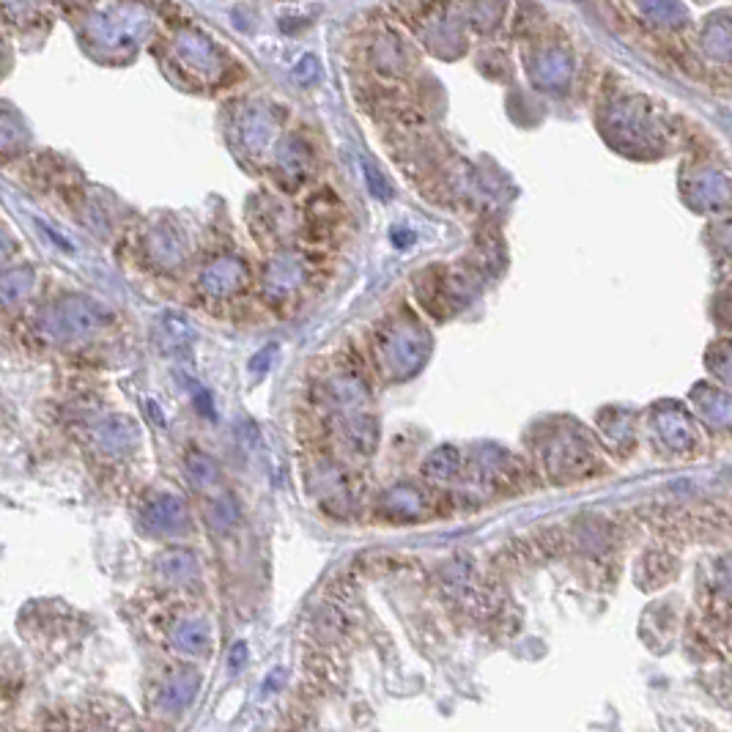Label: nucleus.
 Instances as JSON below:
<instances>
[{
	"label": "nucleus",
	"instance_id": "f257e3e1",
	"mask_svg": "<svg viewBox=\"0 0 732 732\" xmlns=\"http://www.w3.org/2000/svg\"><path fill=\"white\" fill-rule=\"evenodd\" d=\"M198 691V675L187 664H173L146 686V708L154 722H170L190 708Z\"/></svg>",
	"mask_w": 732,
	"mask_h": 732
},
{
	"label": "nucleus",
	"instance_id": "f03ea898",
	"mask_svg": "<svg viewBox=\"0 0 732 732\" xmlns=\"http://www.w3.org/2000/svg\"><path fill=\"white\" fill-rule=\"evenodd\" d=\"M110 321L105 310L85 297H66L50 305L42 316L44 335L55 340H77L102 329Z\"/></svg>",
	"mask_w": 732,
	"mask_h": 732
},
{
	"label": "nucleus",
	"instance_id": "7ed1b4c3",
	"mask_svg": "<svg viewBox=\"0 0 732 732\" xmlns=\"http://www.w3.org/2000/svg\"><path fill=\"white\" fill-rule=\"evenodd\" d=\"M69 719L72 732H151L149 724L140 722L127 705L116 700H85Z\"/></svg>",
	"mask_w": 732,
	"mask_h": 732
},
{
	"label": "nucleus",
	"instance_id": "20e7f679",
	"mask_svg": "<svg viewBox=\"0 0 732 732\" xmlns=\"http://www.w3.org/2000/svg\"><path fill=\"white\" fill-rule=\"evenodd\" d=\"M33 277L31 266H14V269H6L0 272V299L3 302H20L22 297H28L33 291Z\"/></svg>",
	"mask_w": 732,
	"mask_h": 732
},
{
	"label": "nucleus",
	"instance_id": "39448f33",
	"mask_svg": "<svg viewBox=\"0 0 732 732\" xmlns=\"http://www.w3.org/2000/svg\"><path fill=\"white\" fill-rule=\"evenodd\" d=\"M179 502L176 499H162L157 505H151V524L154 527H173L179 519Z\"/></svg>",
	"mask_w": 732,
	"mask_h": 732
},
{
	"label": "nucleus",
	"instance_id": "423d86ee",
	"mask_svg": "<svg viewBox=\"0 0 732 732\" xmlns=\"http://www.w3.org/2000/svg\"><path fill=\"white\" fill-rule=\"evenodd\" d=\"M11 253H14V242H11L9 236L0 231V264H3V261H9Z\"/></svg>",
	"mask_w": 732,
	"mask_h": 732
},
{
	"label": "nucleus",
	"instance_id": "0eeeda50",
	"mask_svg": "<svg viewBox=\"0 0 732 732\" xmlns=\"http://www.w3.org/2000/svg\"><path fill=\"white\" fill-rule=\"evenodd\" d=\"M0 732H9V730H0Z\"/></svg>",
	"mask_w": 732,
	"mask_h": 732
}]
</instances>
